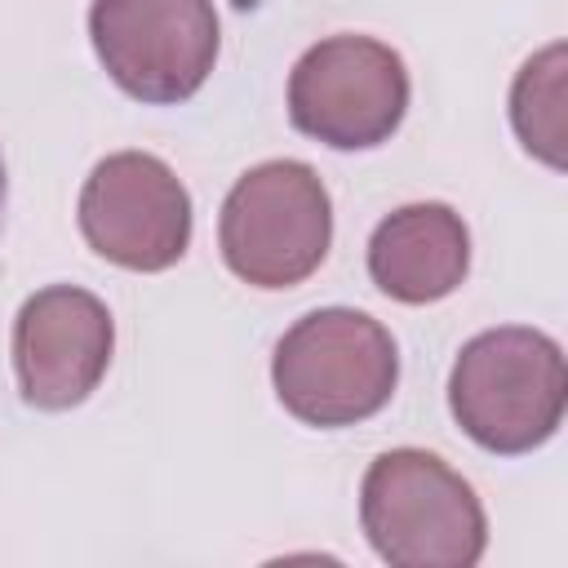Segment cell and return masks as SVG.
<instances>
[{
	"mask_svg": "<svg viewBox=\"0 0 568 568\" xmlns=\"http://www.w3.org/2000/svg\"><path fill=\"white\" fill-rule=\"evenodd\" d=\"M89 36L106 75L138 102H186L217 62L213 0H93Z\"/></svg>",
	"mask_w": 568,
	"mask_h": 568,
	"instance_id": "cell-6",
	"label": "cell"
},
{
	"mask_svg": "<svg viewBox=\"0 0 568 568\" xmlns=\"http://www.w3.org/2000/svg\"><path fill=\"white\" fill-rule=\"evenodd\" d=\"M226 266L253 288H293L333 244V204L320 173L302 160H266L248 169L217 217Z\"/></svg>",
	"mask_w": 568,
	"mask_h": 568,
	"instance_id": "cell-4",
	"label": "cell"
},
{
	"mask_svg": "<svg viewBox=\"0 0 568 568\" xmlns=\"http://www.w3.org/2000/svg\"><path fill=\"white\" fill-rule=\"evenodd\" d=\"M111 346L115 324L93 293L75 284L31 293L13 320V373L22 399L44 413L84 404L106 377Z\"/></svg>",
	"mask_w": 568,
	"mask_h": 568,
	"instance_id": "cell-8",
	"label": "cell"
},
{
	"mask_svg": "<svg viewBox=\"0 0 568 568\" xmlns=\"http://www.w3.org/2000/svg\"><path fill=\"white\" fill-rule=\"evenodd\" d=\"M4 200H9V178H4V155H0V231H4Z\"/></svg>",
	"mask_w": 568,
	"mask_h": 568,
	"instance_id": "cell-11",
	"label": "cell"
},
{
	"mask_svg": "<svg viewBox=\"0 0 568 568\" xmlns=\"http://www.w3.org/2000/svg\"><path fill=\"white\" fill-rule=\"evenodd\" d=\"M470 266V231L448 204H404L377 222L368 240L373 284L404 302L426 306L448 297Z\"/></svg>",
	"mask_w": 568,
	"mask_h": 568,
	"instance_id": "cell-9",
	"label": "cell"
},
{
	"mask_svg": "<svg viewBox=\"0 0 568 568\" xmlns=\"http://www.w3.org/2000/svg\"><path fill=\"white\" fill-rule=\"evenodd\" d=\"M564 399L568 373L559 342L524 324L470 337L448 373V408L457 426L501 457L541 448L564 422Z\"/></svg>",
	"mask_w": 568,
	"mask_h": 568,
	"instance_id": "cell-1",
	"label": "cell"
},
{
	"mask_svg": "<svg viewBox=\"0 0 568 568\" xmlns=\"http://www.w3.org/2000/svg\"><path fill=\"white\" fill-rule=\"evenodd\" d=\"M271 382L280 404L306 426H355L382 413L399 382L390 333L346 306L302 315L275 346Z\"/></svg>",
	"mask_w": 568,
	"mask_h": 568,
	"instance_id": "cell-3",
	"label": "cell"
},
{
	"mask_svg": "<svg viewBox=\"0 0 568 568\" xmlns=\"http://www.w3.org/2000/svg\"><path fill=\"white\" fill-rule=\"evenodd\" d=\"M359 524L390 568H470L488 546L475 488L426 448H390L364 470Z\"/></svg>",
	"mask_w": 568,
	"mask_h": 568,
	"instance_id": "cell-2",
	"label": "cell"
},
{
	"mask_svg": "<svg viewBox=\"0 0 568 568\" xmlns=\"http://www.w3.org/2000/svg\"><path fill=\"white\" fill-rule=\"evenodd\" d=\"M408 111L404 58L373 36H328L311 44L288 75V120L297 133L364 151L386 142Z\"/></svg>",
	"mask_w": 568,
	"mask_h": 568,
	"instance_id": "cell-5",
	"label": "cell"
},
{
	"mask_svg": "<svg viewBox=\"0 0 568 568\" xmlns=\"http://www.w3.org/2000/svg\"><path fill=\"white\" fill-rule=\"evenodd\" d=\"M80 231L124 271H169L191 244V195L160 155L115 151L84 178Z\"/></svg>",
	"mask_w": 568,
	"mask_h": 568,
	"instance_id": "cell-7",
	"label": "cell"
},
{
	"mask_svg": "<svg viewBox=\"0 0 568 568\" xmlns=\"http://www.w3.org/2000/svg\"><path fill=\"white\" fill-rule=\"evenodd\" d=\"M510 120L528 155L564 169V44H550L524 62L510 89Z\"/></svg>",
	"mask_w": 568,
	"mask_h": 568,
	"instance_id": "cell-10",
	"label": "cell"
}]
</instances>
